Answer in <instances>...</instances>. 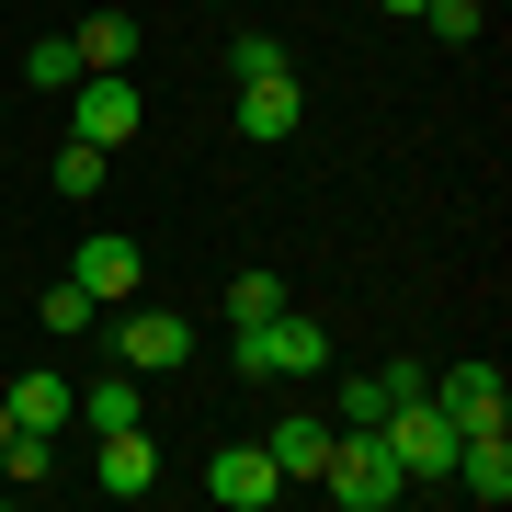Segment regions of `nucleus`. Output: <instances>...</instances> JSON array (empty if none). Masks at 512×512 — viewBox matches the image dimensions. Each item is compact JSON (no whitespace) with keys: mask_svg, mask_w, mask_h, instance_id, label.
Masks as SVG:
<instances>
[{"mask_svg":"<svg viewBox=\"0 0 512 512\" xmlns=\"http://www.w3.org/2000/svg\"><path fill=\"white\" fill-rule=\"evenodd\" d=\"M228 353H239V376H251V387H262V376H330V330H319L308 308H274V319H251Z\"/></svg>","mask_w":512,"mask_h":512,"instance_id":"1","label":"nucleus"},{"mask_svg":"<svg viewBox=\"0 0 512 512\" xmlns=\"http://www.w3.org/2000/svg\"><path fill=\"white\" fill-rule=\"evenodd\" d=\"M103 342H114V365H126V376H171V365H194V319H183V308H114Z\"/></svg>","mask_w":512,"mask_h":512,"instance_id":"2","label":"nucleus"},{"mask_svg":"<svg viewBox=\"0 0 512 512\" xmlns=\"http://www.w3.org/2000/svg\"><path fill=\"white\" fill-rule=\"evenodd\" d=\"M376 444H387V467H399V478H456V421H444L433 399H399V410H387L376 421Z\"/></svg>","mask_w":512,"mask_h":512,"instance_id":"3","label":"nucleus"},{"mask_svg":"<svg viewBox=\"0 0 512 512\" xmlns=\"http://www.w3.org/2000/svg\"><path fill=\"white\" fill-rule=\"evenodd\" d=\"M319 490L342 501V512H387L410 478L387 467V444H376V433H342V444H330V467H319Z\"/></svg>","mask_w":512,"mask_h":512,"instance_id":"4","label":"nucleus"},{"mask_svg":"<svg viewBox=\"0 0 512 512\" xmlns=\"http://www.w3.org/2000/svg\"><path fill=\"white\" fill-rule=\"evenodd\" d=\"M137 114H148V103H137V80H126V69H80V80H69V137L126 148V137H137Z\"/></svg>","mask_w":512,"mask_h":512,"instance_id":"5","label":"nucleus"},{"mask_svg":"<svg viewBox=\"0 0 512 512\" xmlns=\"http://www.w3.org/2000/svg\"><path fill=\"white\" fill-rule=\"evenodd\" d=\"M69 285L92 296V308H114V296H137V285H148V251H137L126 228H92V239H80V262H69Z\"/></svg>","mask_w":512,"mask_h":512,"instance_id":"6","label":"nucleus"},{"mask_svg":"<svg viewBox=\"0 0 512 512\" xmlns=\"http://www.w3.org/2000/svg\"><path fill=\"white\" fill-rule=\"evenodd\" d=\"M421 399L456 421V433H501V421H512V387H501V365H456V376H433V387H421Z\"/></svg>","mask_w":512,"mask_h":512,"instance_id":"7","label":"nucleus"},{"mask_svg":"<svg viewBox=\"0 0 512 512\" xmlns=\"http://www.w3.org/2000/svg\"><path fill=\"white\" fill-rule=\"evenodd\" d=\"M421 387H433L421 365H376V376H342V387H330V421H342V433H376V421L399 410V399H421Z\"/></svg>","mask_w":512,"mask_h":512,"instance_id":"8","label":"nucleus"},{"mask_svg":"<svg viewBox=\"0 0 512 512\" xmlns=\"http://www.w3.org/2000/svg\"><path fill=\"white\" fill-rule=\"evenodd\" d=\"M92 478L114 501H148L160 490V444H148V421H126V433H92Z\"/></svg>","mask_w":512,"mask_h":512,"instance_id":"9","label":"nucleus"},{"mask_svg":"<svg viewBox=\"0 0 512 512\" xmlns=\"http://www.w3.org/2000/svg\"><path fill=\"white\" fill-rule=\"evenodd\" d=\"M205 490H217V512H274L285 501V467L262 456V444H228V456L205 467Z\"/></svg>","mask_w":512,"mask_h":512,"instance_id":"10","label":"nucleus"},{"mask_svg":"<svg viewBox=\"0 0 512 512\" xmlns=\"http://www.w3.org/2000/svg\"><path fill=\"white\" fill-rule=\"evenodd\" d=\"M330 444H342V421H330V410H285L274 433H262V456H274L285 478H319V467H330Z\"/></svg>","mask_w":512,"mask_h":512,"instance_id":"11","label":"nucleus"},{"mask_svg":"<svg viewBox=\"0 0 512 512\" xmlns=\"http://www.w3.org/2000/svg\"><path fill=\"white\" fill-rule=\"evenodd\" d=\"M296 114H308L296 69H262V80H239V137H296Z\"/></svg>","mask_w":512,"mask_h":512,"instance_id":"12","label":"nucleus"},{"mask_svg":"<svg viewBox=\"0 0 512 512\" xmlns=\"http://www.w3.org/2000/svg\"><path fill=\"white\" fill-rule=\"evenodd\" d=\"M456 490H467L478 512L512 501V444H501V433H467V444H456Z\"/></svg>","mask_w":512,"mask_h":512,"instance_id":"13","label":"nucleus"},{"mask_svg":"<svg viewBox=\"0 0 512 512\" xmlns=\"http://www.w3.org/2000/svg\"><path fill=\"white\" fill-rule=\"evenodd\" d=\"M0 399H12V433H69V399H80V387L69 376H12V387H0Z\"/></svg>","mask_w":512,"mask_h":512,"instance_id":"14","label":"nucleus"},{"mask_svg":"<svg viewBox=\"0 0 512 512\" xmlns=\"http://www.w3.org/2000/svg\"><path fill=\"white\" fill-rule=\"evenodd\" d=\"M69 421H80V433H126V421H148V387L114 365L103 387H80V399H69Z\"/></svg>","mask_w":512,"mask_h":512,"instance_id":"15","label":"nucleus"},{"mask_svg":"<svg viewBox=\"0 0 512 512\" xmlns=\"http://www.w3.org/2000/svg\"><path fill=\"white\" fill-rule=\"evenodd\" d=\"M69 46H80V69H137V12H92Z\"/></svg>","mask_w":512,"mask_h":512,"instance_id":"16","label":"nucleus"},{"mask_svg":"<svg viewBox=\"0 0 512 512\" xmlns=\"http://www.w3.org/2000/svg\"><path fill=\"white\" fill-rule=\"evenodd\" d=\"M274 308H296V296H285V274H262V262H251V274L228 285V330H251V319H274Z\"/></svg>","mask_w":512,"mask_h":512,"instance_id":"17","label":"nucleus"},{"mask_svg":"<svg viewBox=\"0 0 512 512\" xmlns=\"http://www.w3.org/2000/svg\"><path fill=\"white\" fill-rule=\"evenodd\" d=\"M46 467H57V433H12L0 444V490H35Z\"/></svg>","mask_w":512,"mask_h":512,"instance_id":"18","label":"nucleus"},{"mask_svg":"<svg viewBox=\"0 0 512 512\" xmlns=\"http://www.w3.org/2000/svg\"><path fill=\"white\" fill-rule=\"evenodd\" d=\"M23 80H35V92H69V80H80V46L69 35H35V46H23Z\"/></svg>","mask_w":512,"mask_h":512,"instance_id":"19","label":"nucleus"},{"mask_svg":"<svg viewBox=\"0 0 512 512\" xmlns=\"http://www.w3.org/2000/svg\"><path fill=\"white\" fill-rule=\"evenodd\" d=\"M103 160H114V148L69 137V148H57V194H103Z\"/></svg>","mask_w":512,"mask_h":512,"instance_id":"20","label":"nucleus"},{"mask_svg":"<svg viewBox=\"0 0 512 512\" xmlns=\"http://www.w3.org/2000/svg\"><path fill=\"white\" fill-rule=\"evenodd\" d=\"M421 23H433V35H444V46H467V35H478V23H490V0H433V12H421Z\"/></svg>","mask_w":512,"mask_h":512,"instance_id":"21","label":"nucleus"},{"mask_svg":"<svg viewBox=\"0 0 512 512\" xmlns=\"http://www.w3.org/2000/svg\"><path fill=\"white\" fill-rule=\"evenodd\" d=\"M228 69H239V80H262V69H296V57H285V35H239V46H228Z\"/></svg>","mask_w":512,"mask_h":512,"instance_id":"22","label":"nucleus"},{"mask_svg":"<svg viewBox=\"0 0 512 512\" xmlns=\"http://www.w3.org/2000/svg\"><path fill=\"white\" fill-rule=\"evenodd\" d=\"M35 308H46V330H92V319H103V308H92V296H80V285H46Z\"/></svg>","mask_w":512,"mask_h":512,"instance_id":"23","label":"nucleus"},{"mask_svg":"<svg viewBox=\"0 0 512 512\" xmlns=\"http://www.w3.org/2000/svg\"><path fill=\"white\" fill-rule=\"evenodd\" d=\"M376 12H399V23H421V12H433V0H376Z\"/></svg>","mask_w":512,"mask_h":512,"instance_id":"24","label":"nucleus"},{"mask_svg":"<svg viewBox=\"0 0 512 512\" xmlns=\"http://www.w3.org/2000/svg\"><path fill=\"white\" fill-rule=\"evenodd\" d=\"M0 444H12V399H0Z\"/></svg>","mask_w":512,"mask_h":512,"instance_id":"25","label":"nucleus"},{"mask_svg":"<svg viewBox=\"0 0 512 512\" xmlns=\"http://www.w3.org/2000/svg\"><path fill=\"white\" fill-rule=\"evenodd\" d=\"M205 12H228V0H205Z\"/></svg>","mask_w":512,"mask_h":512,"instance_id":"26","label":"nucleus"},{"mask_svg":"<svg viewBox=\"0 0 512 512\" xmlns=\"http://www.w3.org/2000/svg\"><path fill=\"white\" fill-rule=\"evenodd\" d=\"M0 126H12V103H0Z\"/></svg>","mask_w":512,"mask_h":512,"instance_id":"27","label":"nucleus"}]
</instances>
